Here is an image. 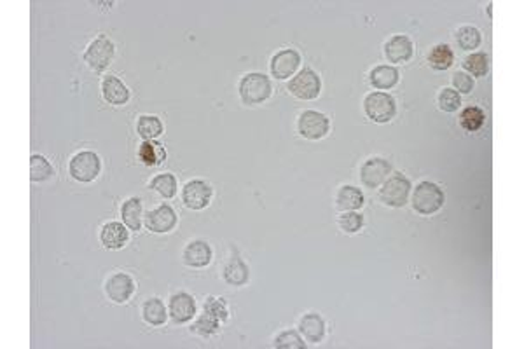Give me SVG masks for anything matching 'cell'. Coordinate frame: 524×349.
Wrapping results in <instances>:
<instances>
[{"label":"cell","instance_id":"obj_9","mask_svg":"<svg viewBox=\"0 0 524 349\" xmlns=\"http://www.w3.org/2000/svg\"><path fill=\"white\" fill-rule=\"evenodd\" d=\"M390 171H392V166H390V162L386 159L372 158L362 164V168H360V178H362L365 187L376 189L388 178Z\"/></svg>","mask_w":524,"mask_h":349},{"label":"cell","instance_id":"obj_11","mask_svg":"<svg viewBox=\"0 0 524 349\" xmlns=\"http://www.w3.org/2000/svg\"><path fill=\"white\" fill-rule=\"evenodd\" d=\"M301 65V56L296 49H283V51L276 53L271 59V74L273 77L289 79L296 74V70Z\"/></svg>","mask_w":524,"mask_h":349},{"label":"cell","instance_id":"obj_20","mask_svg":"<svg viewBox=\"0 0 524 349\" xmlns=\"http://www.w3.org/2000/svg\"><path fill=\"white\" fill-rule=\"evenodd\" d=\"M138 159L145 166H159L166 159V151L159 142L145 140L138 149Z\"/></svg>","mask_w":524,"mask_h":349},{"label":"cell","instance_id":"obj_4","mask_svg":"<svg viewBox=\"0 0 524 349\" xmlns=\"http://www.w3.org/2000/svg\"><path fill=\"white\" fill-rule=\"evenodd\" d=\"M114 55H116L114 42L110 41L109 37H105V35H100V37L95 39V41L88 46V49H86L84 63L89 66V68L95 70V72H98L100 74V72H103V70L112 63Z\"/></svg>","mask_w":524,"mask_h":349},{"label":"cell","instance_id":"obj_2","mask_svg":"<svg viewBox=\"0 0 524 349\" xmlns=\"http://www.w3.org/2000/svg\"><path fill=\"white\" fill-rule=\"evenodd\" d=\"M444 206V192L439 185L432 182H422L415 189L413 208L422 215H432Z\"/></svg>","mask_w":524,"mask_h":349},{"label":"cell","instance_id":"obj_38","mask_svg":"<svg viewBox=\"0 0 524 349\" xmlns=\"http://www.w3.org/2000/svg\"><path fill=\"white\" fill-rule=\"evenodd\" d=\"M453 86H455V91L458 93H470L473 89V79L470 77L469 74H465V72H456L455 75H453Z\"/></svg>","mask_w":524,"mask_h":349},{"label":"cell","instance_id":"obj_36","mask_svg":"<svg viewBox=\"0 0 524 349\" xmlns=\"http://www.w3.org/2000/svg\"><path fill=\"white\" fill-rule=\"evenodd\" d=\"M339 225L345 232L353 234V232H359L363 225V217L355 211H343V215L339 217Z\"/></svg>","mask_w":524,"mask_h":349},{"label":"cell","instance_id":"obj_13","mask_svg":"<svg viewBox=\"0 0 524 349\" xmlns=\"http://www.w3.org/2000/svg\"><path fill=\"white\" fill-rule=\"evenodd\" d=\"M145 225H147V229H149V231L158 232V234H163V232H170L177 225V214L173 211L172 206L161 205V206H158L156 209H152V211H149V214H147Z\"/></svg>","mask_w":524,"mask_h":349},{"label":"cell","instance_id":"obj_8","mask_svg":"<svg viewBox=\"0 0 524 349\" xmlns=\"http://www.w3.org/2000/svg\"><path fill=\"white\" fill-rule=\"evenodd\" d=\"M299 133L308 140H320L329 133L330 121L325 114L316 111L302 112L299 117Z\"/></svg>","mask_w":524,"mask_h":349},{"label":"cell","instance_id":"obj_27","mask_svg":"<svg viewBox=\"0 0 524 349\" xmlns=\"http://www.w3.org/2000/svg\"><path fill=\"white\" fill-rule=\"evenodd\" d=\"M136 131L142 136L143 142H145V140L158 138L163 133L161 119L156 117V115H142V117L138 119V124H136Z\"/></svg>","mask_w":524,"mask_h":349},{"label":"cell","instance_id":"obj_22","mask_svg":"<svg viewBox=\"0 0 524 349\" xmlns=\"http://www.w3.org/2000/svg\"><path fill=\"white\" fill-rule=\"evenodd\" d=\"M250 271L242 258H233L226 267H224V279L233 287H243L249 281Z\"/></svg>","mask_w":524,"mask_h":349},{"label":"cell","instance_id":"obj_19","mask_svg":"<svg viewBox=\"0 0 524 349\" xmlns=\"http://www.w3.org/2000/svg\"><path fill=\"white\" fill-rule=\"evenodd\" d=\"M299 330L305 335L306 341L316 344L325 335V321H323L322 317L315 314V312H309V314H305L302 320L299 321Z\"/></svg>","mask_w":524,"mask_h":349},{"label":"cell","instance_id":"obj_16","mask_svg":"<svg viewBox=\"0 0 524 349\" xmlns=\"http://www.w3.org/2000/svg\"><path fill=\"white\" fill-rule=\"evenodd\" d=\"M128 227L123 225L121 222H109L103 225L102 232H100V239L102 245L107 250H121L128 243Z\"/></svg>","mask_w":524,"mask_h":349},{"label":"cell","instance_id":"obj_33","mask_svg":"<svg viewBox=\"0 0 524 349\" xmlns=\"http://www.w3.org/2000/svg\"><path fill=\"white\" fill-rule=\"evenodd\" d=\"M220 327V320L219 318L212 317L210 312H203L201 317L198 318V320L195 321V325H192L191 330L196 332V334L199 335H212L215 334L217 330H219Z\"/></svg>","mask_w":524,"mask_h":349},{"label":"cell","instance_id":"obj_3","mask_svg":"<svg viewBox=\"0 0 524 349\" xmlns=\"http://www.w3.org/2000/svg\"><path fill=\"white\" fill-rule=\"evenodd\" d=\"M363 109H365L367 117L372 119L374 122L385 124L390 122L397 114V103L388 93H370L363 102Z\"/></svg>","mask_w":524,"mask_h":349},{"label":"cell","instance_id":"obj_28","mask_svg":"<svg viewBox=\"0 0 524 349\" xmlns=\"http://www.w3.org/2000/svg\"><path fill=\"white\" fill-rule=\"evenodd\" d=\"M53 169L51 162L44 158V155H32L30 158V178L33 182H44L48 178L53 177Z\"/></svg>","mask_w":524,"mask_h":349},{"label":"cell","instance_id":"obj_35","mask_svg":"<svg viewBox=\"0 0 524 349\" xmlns=\"http://www.w3.org/2000/svg\"><path fill=\"white\" fill-rule=\"evenodd\" d=\"M275 348L278 349H305L306 344L302 342L301 335L293 330H287L275 339Z\"/></svg>","mask_w":524,"mask_h":349},{"label":"cell","instance_id":"obj_31","mask_svg":"<svg viewBox=\"0 0 524 349\" xmlns=\"http://www.w3.org/2000/svg\"><path fill=\"white\" fill-rule=\"evenodd\" d=\"M456 41H458L462 49L472 51V49L479 48L482 37H480L479 30L473 28V26H463V28H460L458 33H456Z\"/></svg>","mask_w":524,"mask_h":349},{"label":"cell","instance_id":"obj_18","mask_svg":"<svg viewBox=\"0 0 524 349\" xmlns=\"http://www.w3.org/2000/svg\"><path fill=\"white\" fill-rule=\"evenodd\" d=\"M102 93L105 102L110 105H125L129 100V91L123 81H119L114 75H107L102 82Z\"/></svg>","mask_w":524,"mask_h":349},{"label":"cell","instance_id":"obj_5","mask_svg":"<svg viewBox=\"0 0 524 349\" xmlns=\"http://www.w3.org/2000/svg\"><path fill=\"white\" fill-rule=\"evenodd\" d=\"M69 169L73 180L88 184V182H93L100 175V171H102V161H100L98 154H95L91 151H84L73 155Z\"/></svg>","mask_w":524,"mask_h":349},{"label":"cell","instance_id":"obj_25","mask_svg":"<svg viewBox=\"0 0 524 349\" xmlns=\"http://www.w3.org/2000/svg\"><path fill=\"white\" fill-rule=\"evenodd\" d=\"M166 318H168V312H166L165 304L159 299H149L143 304V320L149 325L159 327V325L165 323Z\"/></svg>","mask_w":524,"mask_h":349},{"label":"cell","instance_id":"obj_14","mask_svg":"<svg viewBox=\"0 0 524 349\" xmlns=\"http://www.w3.org/2000/svg\"><path fill=\"white\" fill-rule=\"evenodd\" d=\"M170 317L175 323H187L196 317V302L186 292H179L170 299Z\"/></svg>","mask_w":524,"mask_h":349},{"label":"cell","instance_id":"obj_32","mask_svg":"<svg viewBox=\"0 0 524 349\" xmlns=\"http://www.w3.org/2000/svg\"><path fill=\"white\" fill-rule=\"evenodd\" d=\"M463 66H465L467 72H470V74L476 75V77H482L489 70L488 56L484 55V53H473V55L467 56L465 62H463Z\"/></svg>","mask_w":524,"mask_h":349},{"label":"cell","instance_id":"obj_1","mask_svg":"<svg viewBox=\"0 0 524 349\" xmlns=\"http://www.w3.org/2000/svg\"><path fill=\"white\" fill-rule=\"evenodd\" d=\"M271 81L264 74L252 72L240 81V96L245 105H259L271 96Z\"/></svg>","mask_w":524,"mask_h":349},{"label":"cell","instance_id":"obj_24","mask_svg":"<svg viewBox=\"0 0 524 349\" xmlns=\"http://www.w3.org/2000/svg\"><path fill=\"white\" fill-rule=\"evenodd\" d=\"M123 222L129 231H140L142 227V201L138 198H132L123 205L121 208Z\"/></svg>","mask_w":524,"mask_h":349},{"label":"cell","instance_id":"obj_15","mask_svg":"<svg viewBox=\"0 0 524 349\" xmlns=\"http://www.w3.org/2000/svg\"><path fill=\"white\" fill-rule=\"evenodd\" d=\"M212 248H210L208 243L201 241V239L191 241L183 250V262L189 267H206L212 262Z\"/></svg>","mask_w":524,"mask_h":349},{"label":"cell","instance_id":"obj_6","mask_svg":"<svg viewBox=\"0 0 524 349\" xmlns=\"http://www.w3.org/2000/svg\"><path fill=\"white\" fill-rule=\"evenodd\" d=\"M409 192L410 182L404 177L402 173H395L393 177H390L385 182L381 192H379V198L385 205L392 206V208H402V206H406Z\"/></svg>","mask_w":524,"mask_h":349},{"label":"cell","instance_id":"obj_30","mask_svg":"<svg viewBox=\"0 0 524 349\" xmlns=\"http://www.w3.org/2000/svg\"><path fill=\"white\" fill-rule=\"evenodd\" d=\"M151 187L158 192L159 196L163 198L170 199L177 194V180L173 175L170 173H163V175H158V177L152 178Z\"/></svg>","mask_w":524,"mask_h":349},{"label":"cell","instance_id":"obj_34","mask_svg":"<svg viewBox=\"0 0 524 349\" xmlns=\"http://www.w3.org/2000/svg\"><path fill=\"white\" fill-rule=\"evenodd\" d=\"M462 105V98H460V93L455 91L451 88H446L440 91L439 95V107L444 112H456Z\"/></svg>","mask_w":524,"mask_h":349},{"label":"cell","instance_id":"obj_23","mask_svg":"<svg viewBox=\"0 0 524 349\" xmlns=\"http://www.w3.org/2000/svg\"><path fill=\"white\" fill-rule=\"evenodd\" d=\"M363 206V194L353 185H345L338 192V208L341 211H355Z\"/></svg>","mask_w":524,"mask_h":349},{"label":"cell","instance_id":"obj_37","mask_svg":"<svg viewBox=\"0 0 524 349\" xmlns=\"http://www.w3.org/2000/svg\"><path fill=\"white\" fill-rule=\"evenodd\" d=\"M205 311L210 312L212 317L219 318L220 321H226L229 318V309L224 302V299L217 297H208L205 302Z\"/></svg>","mask_w":524,"mask_h":349},{"label":"cell","instance_id":"obj_7","mask_svg":"<svg viewBox=\"0 0 524 349\" xmlns=\"http://www.w3.org/2000/svg\"><path fill=\"white\" fill-rule=\"evenodd\" d=\"M320 89H322V82H320V77L311 68L301 70V72L289 82V91L299 100L318 98Z\"/></svg>","mask_w":524,"mask_h":349},{"label":"cell","instance_id":"obj_12","mask_svg":"<svg viewBox=\"0 0 524 349\" xmlns=\"http://www.w3.org/2000/svg\"><path fill=\"white\" fill-rule=\"evenodd\" d=\"M105 292L110 297V301L118 302V304H125L135 294V281L132 279V276L125 274V272H118V274L109 278V281L105 285Z\"/></svg>","mask_w":524,"mask_h":349},{"label":"cell","instance_id":"obj_29","mask_svg":"<svg viewBox=\"0 0 524 349\" xmlns=\"http://www.w3.org/2000/svg\"><path fill=\"white\" fill-rule=\"evenodd\" d=\"M460 122H462L463 129H467V131L470 133H476L479 131L484 126V122H486V114H484L482 109L469 107L462 112V115H460Z\"/></svg>","mask_w":524,"mask_h":349},{"label":"cell","instance_id":"obj_26","mask_svg":"<svg viewBox=\"0 0 524 349\" xmlns=\"http://www.w3.org/2000/svg\"><path fill=\"white\" fill-rule=\"evenodd\" d=\"M428 63L435 70H447L455 63V53L447 44H439L430 51Z\"/></svg>","mask_w":524,"mask_h":349},{"label":"cell","instance_id":"obj_10","mask_svg":"<svg viewBox=\"0 0 524 349\" xmlns=\"http://www.w3.org/2000/svg\"><path fill=\"white\" fill-rule=\"evenodd\" d=\"M182 201L191 209L206 208L212 201V187L203 180L187 182L182 191Z\"/></svg>","mask_w":524,"mask_h":349},{"label":"cell","instance_id":"obj_21","mask_svg":"<svg viewBox=\"0 0 524 349\" xmlns=\"http://www.w3.org/2000/svg\"><path fill=\"white\" fill-rule=\"evenodd\" d=\"M399 82V70L395 66L381 65L370 72V84L376 89H390Z\"/></svg>","mask_w":524,"mask_h":349},{"label":"cell","instance_id":"obj_17","mask_svg":"<svg viewBox=\"0 0 524 349\" xmlns=\"http://www.w3.org/2000/svg\"><path fill=\"white\" fill-rule=\"evenodd\" d=\"M413 42L406 35H395L385 46V55L392 63H406L413 58Z\"/></svg>","mask_w":524,"mask_h":349}]
</instances>
